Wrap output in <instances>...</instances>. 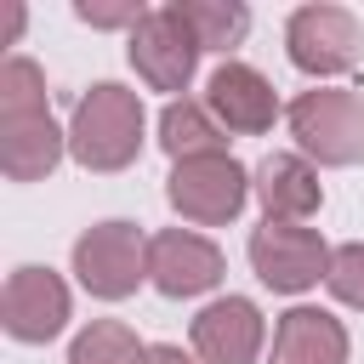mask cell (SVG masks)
<instances>
[{
    "instance_id": "6da1fadb",
    "label": "cell",
    "mask_w": 364,
    "mask_h": 364,
    "mask_svg": "<svg viewBox=\"0 0 364 364\" xmlns=\"http://www.w3.org/2000/svg\"><path fill=\"white\" fill-rule=\"evenodd\" d=\"M68 159V125L46 97V68L23 51L0 63V171L6 182H46Z\"/></svg>"
},
{
    "instance_id": "7a4b0ae2",
    "label": "cell",
    "mask_w": 364,
    "mask_h": 364,
    "mask_svg": "<svg viewBox=\"0 0 364 364\" xmlns=\"http://www.w3.org/2000/svg\"><path fill=\"white\" fill-rule=\"evenodd\" d=\"M142 142H148V108L131 85L97 80L80 91L68 114V159L80 171H97V176L131 171L142 159Z\"/></svg>"
},
{
    "instance_id": "3957f363",
    "label": "cell",
    "mask_w": 364,
    "mask_h": 364,
    "mask_svg": "<svg viewBox=\"0 0 364 364\" xmlns=\"http://www.w3.org/2000/svg\"><path fill=\"white\" fill-rule=\"evenodd\" d=\"M284 131L313 165H364V91L353 85H307L284 102Z\"/></svg>"
},
{
    "instance_id": "277c9868",
    "label": "cell",
    "mask_w": 364,
    "mask_h": 364,
    "mask_svg": "<svg viewBox=\"0 0 364 364\" xmlns=\"http://www.w3.org/2000/svg\"><path fill=\"white\" fill-rule=\"evenodd\" d=\"M284 57L313 85H336L364 68V23L336 0H307L284 17Z\"/></svg>"
},
{
    "instance_id": "5b68a950",
    "label": "cell",
    "mask_w": 364,
    "mask_h": 364,
    "mask_svg": "<svg viewBox=\"0 0 364 364\" xmlns=\"http://www.w3.org/2000/svg\"><path fill=\"white\" fill-rule=\"evenodd\" d=\"M68 273L91 301H125L148 284V233L125 216H102L74 239Z\"/></svg>"
},
{
    "instance_id": "8992f818",
    "label": "cell",
    "mask_w": 364,
    "mask_h": 364,
    "mask_svg": "<svg viewBox=\"0 0 364 364\" xmlns=\"http://www.w3.org/2000/svg\"><path fill=\"white\" fill-rule=\"evenodd\" d=\"M256 199L250 171L233 154H199V159H176L165 176V205L188 222V228H228L245 216V205Z\"/></svg>"
},
{
    "instance_id": "52a82bcc",
    "label": "cell",
    "mask_w": 364,
    "mask_h": 364,
    "mask_svg": "<svg viewBox=\"0 0 364 364\" xmlns=\"http://www.w3.org/2000/svg\"><path fill=\"white\" fill-rule=\"evenodd\" d=\"M330 250L336 245H324V233L307 228V222H262L245 239L250 273L273 296H307V290H318L324 273H330Z\"/></svg>"
},
{
    "instance_id": "ba28073f",
    "label": "cell",
    "mask_w": 364,
    "mask_h": 364,
    "mask_svg": "<svg viewBox=\"0 0 364 364\" xmlns=\"http://www.w3.org/2000/svg\"><path fill=\"white\" fill-rule=\"evenodd\" d=\"M199 40L193 28L176 17V6H148V17L125 34V63L136 68V80L148 91H165L171 102L188 97L193 74H199Z\"/></svg>"
},
{
    "instance_id": "9c48e42d",
    "label": "cell",
    "mask_w": 364,
    "mask_h": 364,
    "mask_svg": "<svg viewBox=\"0 0 364 364\" xmlns=\"http://www.w3.org/2000/svg\"><path fill=\"white\" fill-rule=\"evenodd\" d=\"M74 318V290L57 267H40V262H17L6 273V290H0V324L11 341L23 347H46L68 330Z\"/></svg>"
},
{
    "instance_id": "30bf717a",
    "label": "cell",
    "mask_w": 364,
    "mask_h": 364,
    "mask_svg": "<svg viewBox=\"0 0 364 364\" xmlns=\"http://www.w3.org/2000/svg\"><path fill=\"white\" fill-rule=\"evenodd\" d=\"M228 273V256L210 233L199 228H159L148 233V284L165 296V301H193V296H210Z\"/></svg>"
},
{
    "instance_id": "8fae6325",
    "label": "cell",
    "mask_w": 364,
    "mask_h": 364,
    "mask_svg": "<svg viewBox=\"0 0 364 364\" xmlns=\"http://www.w3.org/2000/svg\"><path fill=\"white\" fill-rule=\"evenodd\" d=\"M267 313L250 296H210L193 324H188V347L199 353V364H262L267 358Z\"/></svg>"
},
{
    "instance_id": "7c38bea8",
    "label": "cell",
    "mask_w": 364,
    "mask_h": 364,
    "mask_svg": "<svg viewBox=\"0 0 364 364\" xmlns=\"http://www.w3.org/2000/svg\"><path fill=\"white\" fill-rule=\"evenodd\" d=\"M205 108L216 114V125L228 136H267L279 119H284V102L273 91V80L256 68V63H239V57H222L205 80Z\"/></svg>"
},
{
    "instance_id": "4fadbf2b",
    "label": "cell",
    "mask_w": 364,
    "mask_h": 364,
    "mask_svg": "<svg viewBox=\"0 0 364 364\" xmlns=\"http://www.w3.org/2000/svg\"><path fill=\"white\" fill-rule=\"evenodd\" d=\"M256 182V205H262V222H313L324 210V182H318V165L301 159L296 148H273L256 159L250 171Z\"/></svg>"
},
{
    "instance_id": "5bb4252c",
    "label": "cell",
    "mask_w": 364,
    "mask_h": 364,
    "mask_svg": "<svg viewBox=\"0 0 364 364\" xmlns=\"http://www.w3.org/2000/svg\"><path fill=\"white\" fill-rule=\"evenodd\" d=\"M347 358H353L347 324L330 307L296 301V307H284L273 318V341H267L262 364H347Z\"/></svg>"
},
{
    "instance_id": "9a60e30c",
    "label": "cell",
    "mask_w": 364,
    "mask_h": 364,
    "mask_svg": "<svg viewBox=\"0 0 364 364\" xmlns=\"http://www.w3.org/2000/svg\"><path fill=\"white\" fill-rule=\"evenodd\" d=\"M159 148L176 159H199V154H228V131L216 125V114L205 108V97H176L159 108Z\"/></svg>"
},
{
    "instance_id": "2e32d148",
    "label": "cell",
    "mask_w": 364,
    "mask_h": 364,
    "mask_svg": "<svg viewBox=\"0 0 364 364\" xmlns=\"http://www.w3.org/2000/svg\"><path fill=\"white\" fill-rule=\"evenodd\" d=\"M171 6L193 28L199 51H233L250 34V6L245 0H171Z\"/></svg>"
},
{
    "instance_id": "e0dca14e",
    "label": "cell",
    "mask_w": 364,
    "mask_h": 364,
    "mask_svg": "<svg viewBox=\"0 0 364 364\" xmlns=\"http://www.w3.org/2000/svg\"><path fill=\"white\" fill-rule=\"evenodd\" d=\"M148 347L125 318H91L68 341V364H148Z\"/></svg>"
},
{
    "instance_id": "ac0fdd59",
    "label": "cell",
    "mask_w": 364,
    "mask_h": 364,
    "mask_svg": "<svg viewBox=\"0 0 364 364\" xmlns=\"http://www.w3.org/2000/svg\"><path fill=\"white\" fill-rule=\"evenodd\" d=\"M324 290H330L341 307L364 313V239H347V245H336V250H330Z\"/></svg>"
},
{
    "instance_id": "d6986e66",
    "label": "cell",
    "mask_w": 364,
    "mask_h": 364,
    "mask_svg": "<svg viewBox=\"0 0 364 364\" xmlns=\"http://www.w3.org/2000/svg\"><path fill=\"white\" fill-rule=\"evenodd\" d=\"M74 17L80 23H91V28H136L142 17H148V6L142 0H74Z\"/></svg>"
},
{
    "instance_id": "ffe728a7",
    "label": "cell",
    "mask_w": 364,
    "mask_h": 364,
    "mask_svg": "<svg viewBox=\"0 0 364 364\" xmlns=\"http://www.w3.org/2000/svg\"><path fill=\"white\" fill-rule=\"evenodd\" d=\"M148 364H199L193 347H176V341H154L148 347Z\"/></svg>"
}]
</instances>
